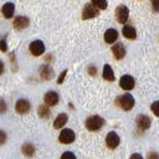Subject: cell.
<instances>
[{"instance_id":"obj_32","label":"cell","mask_w":159,"mask_h":159,"mask_svg":"<svg viewBox=\"0 0 159 159\" xmlns=\"http://www.w3.org/2000/svg\"><path fill=\"white\" fill-rule=\"evenodd\" d=\"M89 73H90L91 75H96V67L95 66H90V68H89Z\"/></svg>"},{"instance_id":"obj_8","label":"cell","mask_w":159,"mask_h":159,"mask_svg":"<svg viewBox=\"0 0 159 159\" xmlns=\"http://www.w3.org/2000/svg\"><path fill=\"white\" fill-rule=\"evenodd\" d=\"M151 119L147 115L140 114V115L136 116V125H138V127L140 128L141 130H147L148 128L151 127Z\"/></svg>"},{"instance_id":"obj_31","label":"cell","mask_w":159,"mask_h":159,"mask_svg":"<svg viewBox=\"0 0 159 159\" xmlns=\"http://www.w3.org/2000/svg\"><path fill=\"white\" fill-rule=\"evenodd\" d=\"M129 159H143V158L140 153H134V154H132V156H130V158Z\"/></svg>"},{"instance_id":"obj_13","label":"cell","mask_w":159,"mask_h":159,"mask_svg":"<svg viewBox=\"0 0 159 159\" xmlns=\"http://www.w3.org/2000/svg\"><path fill=\"white\" fill-rule=\"evenodd\" d=\"M44 103L47 104L48 107H54L59 103V95L55 91H49L44 95Z\"/></svg>"},{"instance_id":"obj_11","label":"cell","mask_w":159,"mask_h":159,"mask_svg":"<svg viewBox=\"0 0 159 159\" xmlns=\"http://www.w3.org/2000/svg\"><path fill=\"white\" fill-rule=\"evenodd\" d=\"M111 50L114 56H115V59H117V60H121V59H123L126 56V48L123 46V43H121V42L115 43L112 46Z\"/></svg>"},{"instance_id":"obj_19","label":"cell","mask_w":159,"mask_h":159,"mask_svg":"<svg viewBox=\"0 0 159 159\" xmlns=\"http://www.w3.org/2000/svg\"><path fill=\"white\" fill-rule=\"evenodd\" d=\"M103 78L105 80H108V81H114L115 80V74H114V71H112L110 65H104Z\"/></svg>"},{"instance_id":"obj_20","label":"cell","mask_w":159,"mask_h":159,"mask_svg":"<svg viewBox=\"0 0 159 159\" xmlns=\"http://www.w3.org/2000/svg\"><path fill=\"white\" fill-rule=\"evenodd\" d=\"M22 152L25 157H32L35 153V147L31 143H25L22 146Z\"/></svg>"},{"instance_id":"obj_14","label":"cell","mask_w":159,"mask_h":159,"mask_svg":"<svg viewBox=\"0 0 159 159\" xmlns=\"http://www.w3.org/2000/svg\"><path fill=\"white\" fill-rule=\"evenodd\" d=\"M30 24V20L28 17H17L16 19L13 20V26L16 28L17 30H23V29H26Z\"/></svg>"},{"instance_id":"obj_24","label":"cell","mask_w":159,"mask_h":159,"mask_svg":"<svg viewBox=\"0 0 159 159\" xmlns=\"http://www.w3.org/2000/svg\"><path fill=\"white\" fill-rule=\"evenodd\" d=\"M61 159H77V157L72 152H65L64 154L61 156Z\"/></svg>"},{"instance_id":"obj_4","label":"cell","mask_w":159,"mask_h":159,"mask_svg":"<svg viewBox=\"0 0 159 159\" xmlns=\"http://www.w3.org/2000/svg\"><path fill=\"white\" fill-rule=\"evenodd\" d=\"M115 16H116V19H117L119 23L125 24L128 20V17H129V8L123 4L119 5L116 7V11H115Z\"/></svg>"},{"instance_id":"obj_6","label":"cell","mask_w":159,"mask_h":159,"mask_svg":"<svg viewBox=\"0 0 159 159\" xmlns=\"http://www.w3.org/2000/svg\"><path fill=\"white\" fill-rule=\"evenodd\" d=\"M75 140V133L72 129H62L60 135H59V141L61 143H72Z\"/></svg>"},{"instance_id":"obj_28","label":"cell","mask_w":159,"mask_h":159,"mask_svg":"<svg viewBox=\"0 0 159 159\" xmlns=\"http://www.w3.org/2000/svg\"><path fill=\"white\" fill-rule=\"evenodd\" d=\"M6 143V133L0 130V145H4Z\"/></svg>"},{"instance_id":"obj_9","label":"cell","mask_w":159,"mask_h":159,"mask_svg":"<svg viewBox=\"0 0 159 159\" xmlns=\"http://www.w3.org/2000/svg\"><path fill=\"white\" fill-rule=\"evenodd\" d=\"M105 143L109 148H116L120 145V136L115 132H109L105 138Z\"/></svg>"},{"instance_id":"obj_29","label":"cell","mask_w":159,"mask_h":159,"mask_svg":"<svg viewBox=\"0 0 159 159\" xmlns=\"http://www.w3.org/2000/svg\"><path fill=\"white\" fill-rule=\"evenodd\" d=\"M66 74H67V70H65V71L60 74V77H59V79H57V84L64 83V79H65V77H66Z\"/></svg>"},{"instance_id":"obj_1","label":"cell","mask_w":159,"mask_h":159,"mask_svg":"<svg viewBox=\"0 0 159 159\" xmlns=\"http://www.w3.org/2000/svg\"><path fill=\"white\" fill-rule=\"evenodd\" d=\"M116 105L120 107L125 111H129L135 105V99L130 93H125V95L119 96L116 98Z\"/></svg>"},{"instance_id":"obj_10","label":"cell","mask_w":159,"mask_h":159,"mask_svg":"<svg viewBox=\"0 0 159 159\" xmlns=\"http://www.w3.org/2000/svg\"><path fill=\"white\" fill-rule=\"evenodd\" d=\"M30 109H31V105L29 103V101H26V99H18L16 103V111L18 114H20V115H23V114H26V112L30 111Z\"/></svg>"},{"instance_id":"obj_7","label":"cell","mask_w":159,"mask_h":159,"mask_svg":"<svg viewBox=\"0 0 159 159\" xmlns=\"http://www.w3.org/2000/svg\"><path fill=\"white\" fill-rule=\"evenodd\" d=\"M29 49H30V52H31L32 55L40 56V55H42V54L44 53V49H46V47H44V43H43L42 41L36 40V41H34V42H31V43H30Z\"/></svg>"},{"instance_id":"obj_12","label":"cell","mask_w":159,"mask_h":159,"mask_svg":"<svg viewBox=\"0 0 159 159\" xmlns=\"http://www.w3.org/2000/svg\"><path fill=\"white\" fill-rule=\"evenodd\" d=\"M119 39V31L116 30V29H114V28H110V29H108L105 34H104V41L107 42V43H109V44H111V43H115L116 41Z\"/></svg>"},{"instance_id":"obj_18","label":"cell","mask_w":159,"mask_h":159,"mask_svg":"<svg viewBox=\"0 0 159 159\" xmlns=\"http://www.w3.org/2000/svg\"><path fill=\"white\" fill-rule=\"evenodd\" d=\"M40 74L42 77V79L44 80H49L54 77V72L49 66H42L40 68Z\"/></svg>"},{"instance_id":"obj_30","label":"cell","mask_w":159,"mask_h":159,"mask_svg":"<svg viewBox=\"0 0 159 159\" xmlns=\"http://www.w3.org/2000/svg\"><path fill=\"white\" fill-rule=\"evenodd\" d=\"M147 159H159V154L156 152H150L147 154Z\"/></svg>"},{"instance_id":"obj_21","label":"cell","mask_w":159,"mask_h":159,"mask_svg":"<svg viewBox=\"0 0 159 159\" xmlns=\"http://www.w3.org/2000/svg\"><path fill=\"white\" fill-rule=\"evenodd\" d=\"M39 115H40L42 119H47V117H49V115H50V110L48 109L47 107L41 105L40 108H39Z\"/></svg>"},{"instance_id":"obj_22","label":"cell","mask_w":159,"mask_h":159,"mask_svg":"<svg viewBox=\"0 0 159 159\" xmlns=\"http://www.w3.org/2000/svg\"><path fill=\"white\" fill-rule=\"evenodd\" d=\"M91 1L99 10H105V8L108 7V1L107 0H91Z\"/></svg>"},{"instance_id":"obj_16","label":"cell","mask_w":159,"mask_h":159,"mask_svg":"<svg viewBox=\"0 0 159 159\" xmlns=\"http://www.w3.org/2000/svg\"><path fill=\"white\" fill-rule=\"evenodd\" d=\"M67 121H68L67 114H65V112L59 114L57 117L55 119V121H54V128H55V129H61V128L67 123Z\"/></svg>"},{"instance_id":"obj_17","label":"cell","mask_w":159,"mask_h":159,"mask_svg":"<svg viewBox=\"0 0 159 159\" xmlns=\"http://www.w3.org/2000/svg\"><path fill=\"white\" fill-rule=\"evenodd\" d=\"M1 12L6 18H12L15 13V5L12 2H6L1 8Z\"/></svg>"},{"instance_id":"obj_5","label":"cell","mask_w":159,"mask_h":159,"mask_svg":"<svg viewBox=\"0 0 159 159\" xmlns=\"http://www.w3.org/2000/svg\"><path fill=\"white\" fill-rule=\"evenodd\" d=\"M120 86H121V89H123L126 91H130V90H133L134 86H135V80H134V78L132 75L125 74L120 79Z\"/></svg>"},{"instance_id":"obj_2","label":"cell","mask_w":159,"mask_h":159,"mask_svg":"<svg viewBox=\"0 0 159 159\" xmlns=\"http://www.w3.org/2000/svg\"><path fill=\"white\" fill-rule=\"evenodd\" d=\"M104 125V119H102L101 116L98 115H93V116H90L86 122H85V126L88 128V130L90 132H96V130H99L101 128L103 127Z\"/></svg>"},{"instance_id":"obj_3","label":"cell","mask_w":159,"mask_h":159,"mask_svg":"<svg viewBox=\"0 0 159 159\" xmlns=\"http://www.w3.org/2000/svg\"><path fill=\"white\" fill-rule=\"evenodd\" d=\"M99 15V8L95 6L93 4H86L85 7L83 10V13H81V18L84 20H88V19H92Z\"/></svg>"},{"instance_id":"obj_23","label":"cell","mask_w":159,"mask_h":159,"mask_svg":"<svg viewBox=\"0 0 159 159\" xmlns=\"http://www.w3.org/2000/svg\"><path fill=\"white\" fill-rule=\"evenodd\" d=\"M151 110H152V112L157 116V117H159V101H156V102H153V103H152Z\"/></svg>"},{"instance_id":"obj_27","label":"cell","mask_w":159,"mask_h":159,"mask_svg":"<svg viewBox=\"0 0 159 159\" xmlns=\"http://www.w3.org/2000/svg\"><path fill=\"white\" fill-rule=\"evenodd\" d=\"M7 110V105L4 102V99H0V114L1 112H5Z\"/></svg>"},{"instance_id":"obj_15","label":"cell","mask_w":159,"mask_h":159,"mask_svg":"<svg viewBox=\"0 0 159 159\" xmlns=\"http://www.w3.org/2000/svg\"><path fill=\"white\" fill-rule=\"evenodd\" d=\"M122 34L128 40H135L136 39V30L132 25H125L122 29Z\"/></svg>"},{"instance_id":"obj_33","label":"cell","mask_w":159,"mask_h":159,"mask_svg":"<svg viewBox=\"0 0 159 159\" xmlns=\"http://www.w3.org/2000/svg\"><path fill=\"white\" fill-rule=\"evenodd\" d=\"M2 72H4V64L0 61V74H2Z\"/></svg>"},{"instance_id":"obj_26","label":"cell","mask_w":159,"mask_h":159,"mask_svg":"<svg viewBox=\"0 0 159 159\" xmlns=\"http://www.w3.org/2000/svg\"><path fill=\"white\" fill-rule=\"evenodd\" d=\"M152 8L154 12H159V0H151Z\"/></svg>"},{"instance_id":"obj_25","label":"cell","mask_w":159,"mask_h":159,"mask_svg":"<svg viewBox=\"0 0 159 159\" xmlns=\"http://www.w3.org/2000/svg\"><path fill=\"white\" fill-rule=\"evenodd\" d=\"M0 50L1 52H7V43H6V41L5 39H2V40H0Z\"/></svg>"}]
</instances>
